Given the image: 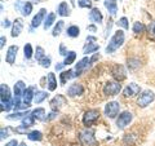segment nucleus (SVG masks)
<instances>
[{
	"label": "nucleus",
	"instance_id": "49530a36",
	"mask_svg": "<svg viewBox=\"0 0 155 146\" xmlns=\"http://www.w3.org/2000/svg\"><path fill=\"white\" fill-rule=\"evenodd\" d=\"M0 41H2V43H0V48H3V47H4V43L7 41L5 36H2V38H0Z\"/></svg>",
	"mask_w": 155,
	"mask_h": 146
},
{
	"label": "nucleus",
	"instance_id": "c9c22d12",
	"mask_svg": "<svg viewBox=\"0 0 155 146\" xmlns=\"http://www.w3.org/2000/svg\"><path fill=\"white\" fill-rule=\"evenodd\" d=\"M35 57H36V60L40 62L43 58L45 57V53H44V49H43L41 47H36V53H35Z\"/></svg>",
	"mask_w": 155,
	"mask_h": 146
},
{
	"label": "nucleus",
	"instance_id": "cd10ccee",
	"mask_svg": "<svg viewBox=\"0 0 155 146\" xmlns=\"http://www.w3.org/2000/svg\"><path fill=\"white\" fill-rule=\"evenodd\" d=\"M75 58H76V53L72 52V51L69 52V53H67V56H66V58H65V61H64V65L65 66H69L71 64H74Z\"/></svg>",
	"mask_w": 155,
	"mask_h": 146
},
{
	"label": "nucleus",
	"instance_id": "72a5a7b5",
	"mask_svg": "<svg viewBox=\"0 0 155 146\" xmlns=\"http://www.w3.org/2000/svg\"><path fill=\"white\" fill-rule=\"evenodd\" d=\"M32 12V4L31 3H28V2H26L25 4H23V8H22V11H21V13L23 14V16H28Z\"/></svg>",
	"mask_w": 155,
	"mask_h": 146
},
{
	"label": "nucleus",
	"instance_id": "79ce46f5",
	"mask_svg": "<svg viewBox=\"0 0 155 146\" xmlns=\"http://www.w3.org/2000/svg\"><path fill=\"white\" fill-rule=\"evenodd\" d=\"M8 132H9L8 128H2V140L8 137Z\"/></svg>",
	"mask_w": 155,
	"mask_h": 146
},
{
	"label": "nucleus",
	"instance_id": "1a4fd4ad",
	"mask_svg": "<svg viewBox=\"0 0 155 146\" xmlns=\"http://www.w3.org/2000/svg\"><path fill=\"white\" fill-rule=\"evenodd\" d=\"M111 75H113V78L116 80V81H122L125 79V76H127V74H125V70L124 67L122 65H115L113 69H111Z\"/></svg>",
	"mask_w": 155,
	"mask_h": 146
},
{
	"label": "nucleus",
	"instance_id": "3c124183",
	"mask_svg": "<svg viewBox=\"0 0 155 146\" xmlns=\"http://www.w3.org/2000/svg\"><path fill=\"white\" fill-rule=\"evenodd\" d=\"M38 2H39V0H36V3H38Z\"/></svg>",
	"mask_w": 155,
	"mask_h": 146
},
{
	"label": "nucleus",
	"instance_id": "09e8293b",
	"mask_svg": "<svg viewBox=\"0 0 155 146\" xmlns=\"http://www.w3.org/2000/svg\"><path fill=\"white\" fill-rule=\"evenodd\" d=\"M150 30H151V32L155 35V22H153V25H151V27H150Z\"/></svg>",
	"mask_w": 155,
	"mask_h": 146
},
{
	"label": "nucleus",
	"instance_id": "6e6552de",
	"mask_svg": "<svg viewBox=\"0 0 155 146\" xmlns=\"http://www.w3.org/2000/svg\"><path fill=\"white\" fill-rule=\"evenodd\" d=\"M132 114L128 113V111H124V113H122L119 115V118L116 119V125H118V128L123 129L125 128L127 125H129V123L132 121Z\"/></svg>",
	"mask_w": 155,
	"mask_h": 146
},
{
	"label": "nucleus",
	"instance_id": "393cba45",
	"mask_svg": "<svg viewBox=\"0 0 155 146\" xmlns=\"http://www.w3.org/2000/svg\"><path fill=\"white\" fill-rule=\"evenodd\" d=\"M57 88V79L56 75L53 72H49L48 74V89L49 91H54Z\"/></svg>",
	"mask_w": 155,
	"mask_h": 146
},
{
	"label": "nucleus",
	"instance_id": "7c9ffc66",
	"mask_svg": "<svg viewBox=\"0 0 155 146\" xmlns=\"http://www.w3.org/2000/svg\"><path fill=\"white\" fill-rule=\"evenodd\" d=\"M64 26H65V22L64 21H58L57 23H56V26H54V28H53V36H57V35H60L61 34V31H62V28H64Z\"/></svg>",
	"mask_w": 155,
	"mask_h": 146
},
{
	"label": "nucleus",
	"instance_id": "b1692460",
	"mask_svg": "<svg viewBox=\"0 0 155 146\" xmlns=\"http://www.w3.org/2000/svg\"><path fill=\"white\" fill-rule=\"evenodd\" d=\"M31 115H32V118L36 119V120H45V110L43 108H39L36 110H34L31 113Z\"/></svg>",
	"mask_w": 155,
	"mask_h": 146
},
{
	"label": "nucleus",
	"instance_id": "2eb2a0df",
	"mask_svg": "<svg viewBox=\"0 0 155 146\" xmlns=\"http://www.w3.org/2000/svg\"><path fill=\"white\" fill-rule=\"evenodd\" d=\"M64 105H66V98H65L64 96H61V95L56 96L51 101V108L54 110V111H57L58 109L61 108V106H64Z\"/></svg>",
	"mask_w": 155,
	"mask_h": 146
},
{
	"label": "nucleus",
	"instance_id": "ddd939ff",
	"mask_svg": "<svg viewBox=\"0 0 155 146\" xmlns=\"http://www.w3.org/2000/svg\"><path fill=\"white\" fill-rule=\"evenodd\" d=\"M45 14H47V11H45V9H44V8L40 9V11L38 12L36 16L32 18V21H31V27L35 28V27H38L39 25H40L41 22H44V21H45V19H44Z\"/></svg>",
	"mask_w": 155,
	"mask_h": 146
},
{
	"label": "nucleus",
	"instance_id": "f8f14e48",
	"mask_svg": "<svg viewBox=\"0 0 155 146\" xmlns=\"http://www.w3.org/2000/svg\"><path fill=\"white\" fill-rule=\"evenodd\" d=\"M140 91H141V88H140L137 84H134V83H130V84H128V85L124 88L123 96H124V97H133V96H136V95H138Z\"/></svg>",
	"mask_w": 155,
	"mask_h": 146
},
{
	"label": "nucleus",
	"instance_id": "37998d69",
	"mask_svg": "<svg viewBox=\"0 0 155 146\" xmlns=\"http://www.w3.org/2000/svg\"><path fill=\"white\" fill-rule=\"evenodd\" d=\"M60 52H61V55H62V56H67V51L65 49V45H64V44H61V47H60Z\"/></svg>",
	"mask_w": 155,
	"mask_h": 146
},
{
	"label": "nucleus",
	"instance_id": "4468645a",
	"mask_svg": "<svg viewBox=\"0 0 155 146\" xmlns=\"http://www.w3.org/2000/svg\"><path fill=\"white\" fill-rule=\"evenodd\" d=\"M17 52H18V47L17 45H11L8 48V52H7V56H5V61L8 62V64H11V65L14 64Z\"/></svg>",
	"mask_w": 155,
	"mask_h": 146
},
{
	"label": "nucleus",
	"instance_id": "c03bdc74",
	"mask_svg": "<svg viewBox=\"0 0 155 146\" xmlns=\"http://www.w3.org/2000/svg\"><path fill=\"white\" fill-rule=\"evenodd\" d=\"M2 26H3V27H5V28L11 26V22H9V19H4L3 23H2Z\"/></svg>",
	"mask_w": 155,
	"mask_h": 146
},
{
	"label": "nucleus",
	"instance_id": "423d86ee",
	"mask_svg": "<svg viewBox=\"0 0 155 146\" xmlns=\"http://www.w3.org/2000/svg\"><path fill=\"white\" fill-rule=\"evenodd\" d=\"M155 100V95L151 91H145L140 95L138 100H137V104L140 108H146L147 105H150L151 102Z\"/></svg>",
	"mask_w": 155,
	"mask_h": 146
},
{
	"label": "nucleus",
	"instance_id": "603ef678",
	"mask_svg": "<svg viewBox=\"0 0 155 146\" xmlns=\"http://www.w3.org/2000/svg\"><path fill=\"white\" fill-rule=\"evenodd\" d=\"M96 2H97V0H96Z\"/></svg>",
	"mask_w": 155,
	"mask_h": 146
},
{
	"label": "nucleus",
	"instance_id": "a19ab883",
	"mask_svg": "<svg viewBox=\"0 0 155 146\" xmlns=\"http://www.w3.org/2000/svg\"><path fill=\"white\" fill-rule=\"evenodd\" d=\"M40 65L43 66V67H49V65H51V58L49 57H44L43 60L40 61Z\"/></svg>",
	"mask_w": 155,
	"mask_h": 146
},
{
	"label": "nucleus",
	"instance_id": "f257e3e1",
	"mask_svg": "<svg viewBox=\"0 0 155 146\" xmlns=\"http://www.w3.org/2000/svg\"><path fill=\"white\" fill-rule=\"evenodd\" d=\"M0 97H2V110L4 111H9L12 108H14V102L12 101L11 97V92L7 84H2L0 85Z\"/></svg>",
	"mask_w": 155,
	"mask_h": 146
},
{
	"label": "nucleus",
	"instance_id": "aec40b11",
	"mask_svg": "<svg viewBox=\"0 0 155 146\" xmlns=\"http://www.w3.org/2000/svg\"><path fill=\"white\" fill-rule=\"evenodd\" d=\"M25 91H26V85L22 80H19L14 84V97H22Z\"/></svg>",
	"mask_w": 155,
	"mask_h": 146
},
{
	"label": "nucleus",
	"instance_id": "dca6fc26",
	"mask_svg": "<svg viewBox=\"0 0 155 146\" xmlns=\"http://www.w3.org/2000/svg\"><path fill=\"white\" fill-rule=\"evenodd\" d=\"M35 88L34 87H28V88H26V91L23 92V96H22V100H23V102L25 104H27V105H30L31 104V101L34 100V96H35Z\"/></svg>",
	"mask_w": 155,
	"mask_h": 146
},
{
	"label": "nucleus",
	"instance_id": "de8ad7c7",
	"mask_svg": "<svg viewBox=\"0 0 155 146\" xmlns=\"http://www.w3.org/2000/svg\"><path fill=\"white\" fill-rule=\"evenodd\" d=\"M64 66H65V65H64V62H62V64H58V65H56V70H61Z\"/></svg>",
	"mask_w": 155,
	"mask_h": 146
},
{
	"label": "nucleus",
	"instance_id": "c85d7f7f",
	"mask_svg": "<svg viewBox=\"0 0 155 146\" xmlns=\"http://www.w3.org/2000/svg\"><path fill=\"white\" fill-rule=\"evenodd\" d=\"M79 34H80V28L78 27V26H70L69 28H67V35L71 36V38H76V36H79Z\"/></svg>",
	"mask_w": 155,
	"mask_h": 146
},
{
	"label": "nucleus",
	"instance_id": "a878e982",
	"mask_svg": "<svg viewBox=\"0 0 155 146\" xmlns=\"http://www.w3.org/2000/svg\"><path fill=\"white\" fill-rule=\"evenodd\" d=\"M48 97V93L44 91H36L35 92V96H34V101L36 102V104H40V102H43L45 98Z\"/></svg>",
	"mask_w": 155,
	"mask_h": 146
},
{
	"label": "nucleus",
	"instance_id": "6ab92c4d",
	"mask_svg": "<svg viewBox=\"0 0 155 146\" xmlns=\"http://www.w3.org/2000/svg\"><path fill=\"white\" fill-rule=\"evenodd\" d=\"M57 13L60 14V16H62V17L70 16V7H69V4H67L66 2H62L60 5H58V8H57Z\"/></svg>",
	"mask_w": 155,
	"mask_h": 146
},
{
	"label": "nucleus",
	"instance_id": "a18cd8bd",
	"mask_svg": "<svg viewBox=\"0 0 155 146\" xmlns=\"http://www.w3.org/2000/svg\"><path fill=\"white\" fill-rule=\"evenodd\" d=\"M18 142H17V140H12V141H9V142L5 145V146H17Z\"/></svg>",
	"mask_w": 155,
	"mask_h": 146
},
{
	"label": "nucleus",
	"instance_id": "2f4dec72",
	"mask_svg": "<svg viewBox=\"0 0 155 146\" xmlns=\"http://www.w3.org/2000/svg\"><path fill=\"white\" fill-rule=\"evenodd\" d=\"M145 25L142 22H134V25H133V32L134 34H142L145 32Z\"/></svg>",
	"mask_w": 155,
	"mask_h": 146
},
{
	"label": "nucleus",
	"instance_id": "4c0bfd02",
	"mask_svg": "<svg viewBox=\"0 0 155 146\" xmlns=\"http://www.w3.org/2000/svg\"><path fill=\"white\" fill-rule=\"evenodd\" d=\"M78 4H79L80 8H91L92 7L91 0H78Z\"/></svg>",
	"mask_w": 155,
	"mask_h": 146
},
{
	"label": "nucleus",
	"instance_id": "e433bc0d",
	"mask_svg": "<svg viewBox=\"0 0 155 146\" xmlns=\"http://www.w3.org/2000/svg\"><path fill=\"white\" fill-rule=\"evenodd\" d=\"M25 115H30V114H28V111H23V113H16V114L8 115L7 118L8 119H19V118H23Z\"/></svg>",
	"mask_w": 155,
	"mask_h": 146
},
{
	"label": "nucleus",
	"instance_id": "8fccbe9b",
	"mask_svg": "<svg viewBox=\"0 0 155 146\" xmlns=\"http://www.w3.org/2000/svg\"><path fill=\"white\" fill-rule=\"evenodd\" d=\"M88 30H91V31H96V27H94V26H89V27H88Z\"/></svg>",
	"mask_w": 155,
	"mask_h": 146
},
{
	"label": "nucleus",
	"instance_id": "0eeeda50",
	"mask_svg": "<svg viewBox=\"0 0 155 146\" xmlns=\"http://www.w3.org/2000/svg\"><path fill=\"white\" fill-rule=\"evenodd\" d=\"M119 110H120L119 102L111 101L105 106V115L107 116V118H110V119H114L115 116L119 114Z\"/></svg>",
	"mask_w": 155,
	"mask_h": 146
},
{
	"label": "nucleus",
	"instance_id": "473e14b6",
	"mask_svg": "<svg viewBox=\"0 0 155 146\" xmlns=\"http://www.w3.org/2000/svg\"><path fill=\"white\" fill-rule=\"evenodd\" d=\"M34 121H35V119L32 118V115H26L25 118L22 119V124H23V127H31V125L34 124Z\"/></svg>",
	"mask_w": 155,
	"mask_h": 146
},
{
	"label": "nucleus",
	"instance_id": "58836bf2",
	"mask_svg": "<svg viewBox=\"0 0 155 146\" xmlns=\"http://www.w3.org/2000/svg\"><path fill=\"white\" fill-rule=\"evenodd\" d=\"M128 66L130 67V69H136V67L140 66V61L134 60V58H129L128 60Z\"/></svg>",
	"mask_w": 155,
	"mask_h": 146
},
{
	"label": "nucleus",
	"instance_id": "f03ea898",
	"mask_svg": "<svg viewBox=\"0 0 155 146\" xmlns=\"http://www.w3.org/2000/svg\"><path fill=\"white\" fill-rule=\"evenodd\" d=\"M123 43H124V32L122 30H118L114 34V36L110 39L109 45L106 47V53H113L119 47H122Z\"/></svg>",
	"mask_w": 155,
	"mask_h": 146
},
{
	"label": "nucleus",
	"instance_id": "7ed1b4c3",
	"mask_svg": "<svg viewBox=\"0 0 155 146\" xmlns=\"http://www.w3.org/2000/svg\"><path fill=\"white\" fill-rule=\"evenodd\" d=\"M79 138H80L81 142L87 146L97 145V141L94 138V132H93V129H91V128H85V129L81 131L79 133Z\"/></svg>",
	"mask_w": 155,
	"mask_h": 146
},
{
	"label": "nucleus",
	"instance_id": "9d476101",
	"mask_svg": "<svg viewBox=\"0 0 155 146\" xmlns=\"http://www.w3.org/2000/svg\"><path fill=\"white\" fill-rule=\"evenodd\" d=\"M89 65H91V58L84 57L83 60H80L76 64V66H75V74H76V76H79V75L83 74V72L89 67Z\"/></svg>",
	"mask_w": 155,
	"mask_h": 146
},
{
	"label": "nucleus",
	"instance_id": "c756f323",
	"mask_svg": "<svg viewBox=\"0 0 155 146\" xmlns=\"http://www.w3.org/2000/svg\"><path fill=\"white\" fill-rule=\"evenodd\" d=\"M54 19H56V14H54V13H49V14H48L47 19L44 21V28H45V30H47V28H49V27L53 25Z\"/></svg>",
	"mask_w": 155,
	"mask_h": 146
},
{
	"label": "nucleus",
	"instance_id": "4be33fe9",
	"mask_svg": "<svg viewBox=\"0 0 155 146\" xmlns=\"http://www.w3.org/2000/svg\"><path fill=\"white\" fill-rule=\"evenodd\" d=\"M75 70H67V71H62L61 75H60V79H61V84H65L66 80H70L71 78H75Z\"/></svg>",
	"mask_w": 155,
	"mask_h": 146
},
{
	"label": "nucleus",
	"instance_id": "20e7f679",
	"mask_svg": "<svg viewBox=\"0 0 155 146\" xmlns=\"http://www.w3.org/2000/svg\"><path fill=\"white\" fill-rule=\"evenodd\" d=\"M122 89V85H120L119 81L116 80H111V81H107L106 84L104 85V95L105 96H116Z\"/></svg>",
	"mask_w": 155,
	"mask_h": 146
},
{
	"label": "nucleus",
	"instance_id": "f704fd0d",
	"mask_svg": "<svg viewBox=\"0 0 155 146\" xmlns=\"http://www.w3.org/2000/svg\"><path fill=\"white\" fill-rule=\"evenodd\" d=\"M23 52H25V58H26V60L31 58V57H32V53H34L31 44H26L25 48H23Z\"/></svg>",
	"mask_w": 155,
	"mask_h": 146
},
{
	"label": "nucleus",
	"instance_id": "bb28decb",
	"mask_svg": "<svg viewBox=\"0 0 155 146\" xmlns=\"http://www.w3.org/2000/svg\"><path fill=\"white\" fill-rule=\"evenodd\" d=\"M27 138L31 140V141H41L43 140V134L41 132H39V131H32L27 134Z\"/></svg>",
	"mask_w": 155,
	"mask_h": 146
},
{
	"label": "nucleus",
	"instance_id": "f3484780",
	"mask_svg": "<svg viewBox=\"0 0 155 146\" xmlns=\"http://www.w3.org/2000/svg\"><path fill=\"white\" fill-rule=\"evenodd\" d=\"M22 28H23V22H22V19H21V18H17L16 21L13 22V27H12V36H13V38L18 36L19 34H21Z\"/></svg>",
	"mask_w": 155,
	"mask_h": 146
},
{
	"label": "nucleus",
	"instance_id": "412c9836",
	"mask_svg": "<svg viewBox=\"0 0 155 146\" xmlns=\"http://www.w3.org/2000/svg\"><path fill=\"white\" fill-rule=\"evenodd\" d=\"M105 7L107 8L111 16H115L118 12V5H116V0H105Z\"/></svg>",
	"mask_w": 155,
	"mask_h": 146
},
{
	"label": "nucleus",
	"instance_id": "39448f33",
	"mask_svg": "<svg viewBox=\"0 0 155 146\" xmlns=\"http://www.w3.org/2000/svg\"><path fill=\"white\" fill-rule=\"evenodd\" d=\"M98 118H100V110H97V109L88 110V111H85L84 115H83V124L88 128L89 125L96 123Z\"/></svg>",
	"mask_w": 155,
	"mask_h": 146
},
{
	"label": "nucleus",
	"instance_id": "a211bd4d",
	"mask_svg": "<svg viewBox=\"0 0 155 146\" xmlns=\"http://www.w3.org/2000/svg\"><path fill=\"white\" fill-rule=\"evenodd\" d=\"M89 19L94 23H101L102 22V14H101V11L98 8H93L89 13Z\"/></svg>",
	"mask_w": 155,
	"mask_h": 146
},
{
	"label": "nucleus",
	"instance_id": "5701e85b",
	"mask_svg": "<svg viewBox=\"0 0 155 146\" xmlns=\"http://www.w3.org/2000/svg\"><path fill=\"white\" fill-rule=\"evenodd\" d=\"M100 49V45L96 44V43H91V41H87V44L84 45L83 48V53H85V55H89V53H93L96 51Z\"/></svg>",
	"mask_w": 155,
	"mask_h": 146
},
{
	"label": "nucleus",
	"instance_id": "9b49d317",
	"mask_svg": "<svg viewBox=\"0 0 155 146\" xmlns=\"http://www.w3.org/2000/svg\"><path fill=\"white\" fill-rule=\"evenodd\" d=\"M83 93H84V88L81 84H79V83H72V84L69 87V89H67V95L70 97H76V96H80Z\"/></svg>",
	"mask_w": 155,
	"mask_h": 146
},
{
	"label": "nucleus",
	"instance_id": "ea45409f",
	"mask_svg": "<svg viewBox=\"0 0 155 146\" xmlns=\"http://www.w3.org/2000/svg\"><path fill=\"white\" fill-rule=\"evenodd\" d=\"M118 25L119 26H122L123 28H125V30H127V28L129 27V25H128V19L125 18V17H122L119 19V22H118Z\"/></svg>",
	"mask_w": 155,
	"mask_h": 146
}]
</instances>
